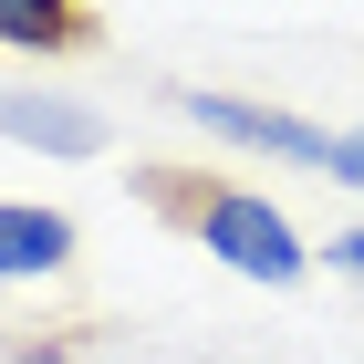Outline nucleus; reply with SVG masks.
I'll return each mask as SVG.
<instances>
[{
  "mask_svg": "<svg viewBox=\"0 0 364 364\" xmlns=\"http://www.w3.org/2000/svg\"><path fill=\"white\" fill-rule=\"evenodd\" d=\"M136 208H146V219H167L177 240H198L208 260H229L240 281H260V291H291V281L312 271L291 208H271V198L240 188V177H208V167H136Z\"/></svg>",
  "mask_w": 364,
  "mask_h": 364,
  "instance_id": "1",
  "label": "nucleus"
},
{
  "mask_svg": "<svg viewBox=\"0 0 364 364\" xmlns=\"http://www.w3.org/2000/svg\"><path fill=\"white\" fill-rule=\"evenodd\" d=\"M198 136L250 146V156H291V167H333V125H312L291 105H250V94H167Z\"/></svg>",
  "mask_w": 364,
  "mask_h": 364,
  "instance_id": "2",
  "label": "nucleus"
},
{
  "mask_svg": "<svg viewBox=\"0 0 364 364\" xmlns=\"http://www.w3.org/2000/svg\"><path fill=\"white\" fill-rule=\"evenodd\" d=\"M0 136H11V146H42V156H105L114 125L94 105H63V94H0Z\"/></svg>",
  "mask_w": 364,
  "mask_h": 364,
  "instance_id": "3",
  "label": "nucleus"
},
{
  "mask_svg": "<svg viewBox=\"0 0 364 364\" xmlns=\"http://www.w3.org/2000/svg\"><path fill=\"white\" fill-rule=\"evenodd\" d=\"M73 250H84V229L63 219V208L0 198V281H53V271H73Z\"/></svg>",
  "mask_w": 364,
  "mask_h": 364,
  "instance_id": "4",
  "label": "nucleus"
},
{
  "mask_svg": "<svg viewBox=\"0 0 364 364\" xmlns=\"http://www.w3.org/2000/svg\"><path fill=\"white\" fill-rule=\"evenodd\" d=\"M0 42H11V53L63 63V53H94L105 21H94V0H0Z\"/></svg>",
  "mask_w": 364,
  "mask_h": 364,
  "instance_id": "5",
  "label": "nucleus"
},
{
  "mask_svg": "<svg viewBox=\"0 0 364 364\" xmlns=\"http://www.w3.org/2000/svg\"><path fill=\"white\" fill-rule=\"evenodd\" d=\"M323 177H343V188H364V125H354V136H333V167H323Z\"/></svg>",
  "mask_w": 364,
  "mask_h": 364,
  "instance_id": "6",
  "label": "nucleus"
},
{
  "mask_svg": "<svg viewBox=\"0 0 364 364\" xmlns=\"http://www.w3.org/2000/svg\"><path fill=\"white\" fill-rule=\"evenodd\" d=\"M333 271H354V281H364V229H343V240H333Z\"/></svg>",
  "mask_w": 364,
  "mask_h": 364,
  "instance_id": "7",
  "label": "nucleus"
}]
</instances>
